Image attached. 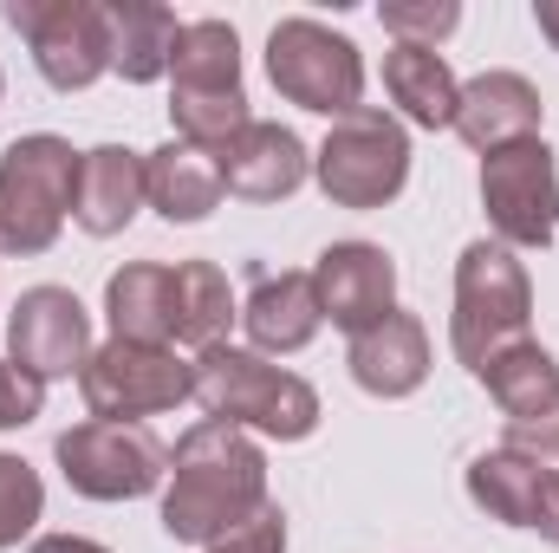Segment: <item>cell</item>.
<instances>
[{
	"mask_svg": "<svg viewBox=\"0 0 559 553\" xmlns=\"http://www.w3.org/2000/svg\"><path fill=\"white\" fill-rule=\"evenodd\" d=\"M39 411H46V385L26 378L13 358H0V430H26Z\"/></svg>",
	"mask_w": 559,
	"mask_h": 553,
	"instance_id": "28",
	"label": "cell"
},
{
	"mask_svg": "<svg viewBox=\"0 0 559 553\" xmlns=\"http://www.w3.org/2000/svg\"><path fill=\"white\" fill-rule=\"evenodd\" d=\"M7 26L33 46L52 92H85L111 72V20L98 0H7Z\"/></svg>",
	"mask_w": 559,
	"mask_h": 553,
	"instance_id": "8",
	"label": "cell"
},
{
	"mask_svg": "<svg viewBox=\"0 0 559 553\" xmlns=\"http://www.w3.org/2000/svg\"><path fill=\"white\" fill-rule=\"evenodd\" d=\"M352 378L371 398H411L429 378V332L417 313H391L352 339Z\"/></svg>",
	"mask_w": 559,
	"mask_h": 553,
	"instance_id": "17",
	"label": "cell"
},
{
	"mask_svg": "<svg viewBox=\"0 0 559 553\" xmlns=\"http://www.w3.org/2000/svg\"><path fill=\"white\" fill-rule=\"evenodd\" d=\"M176 92H241V39L228 20H189L169 59Z\"/></svg>",
	"mask_w": 559,
	"mask_h": 553,
	"instance_id": "25",
	"label": "cell"
},
{
	"mask_svg": "<svg viewBox=\"0 0 559 553\" xmlns=\"http://www.w3.org/2000/svg\"><path fill=\"white\" fill-rule=\"evenodd\" d=\"M534 26H540V33L559 46V0H534Z\"/></svg>",
	"mask_w": 559,
	"mask_h": 553,
	"instance_id": "32",
	"label": "cell"
},
{
	"mask_svg": "<svg viewBox=\"0 0 559 553\" xmlns=\"http://www.w3.org/2000/svg\"><path fill=\"white\" fill-rule=\"evenodd\" d=\"M475 378H481V385H488V398L508 411V423H534V416L559 411V365H554V352H547V345H534V339L501 345Z\"/></svg>",
	"mask_w": 559,
	"mask_h": 553,
	"instance_id": "23",
	"label": "cell"
},
{
	"mask_svg": "<svg viewBox=\"0 0 559 553\" xmlns=\"http://www.w3.org/2000/svg\"><path fill=\"white\" fill-rule=\"evenodd\" d=\"M468 502L488 515V521H508V528H534L540 541L559 548V469H547L540 456L527 449H481L468 462Z\"/></svg>",
	"mask_w": 559,
	"mask_h": 553,
	"instance_id": "12",
	"label": "cell"
},
{
	"mask_svg": "<svg viewBox=\"0 0 559 553\" xmlns=\"http://www.w3.org/2000/svg\"><path fill=\"white\" fill-rule=\"evenodd\" d=\"M79 163L85 150H72L52 131L13 138L0 150V248L7 255H46L79 202Z\"/></svg>",
	"mask_w": 559,
	"mask_h": 553,
	"instance_id": "3",
	"label": "cell"
},
{
	"mask_svg": "<svg viewBox=\"0 0 559 553\" xmlns=\"http://www.w3.org/2000/svg\"><path fill=\"white\" fill-rule=\"evenodd\" d=\"M143 189H150V209L163 222H209L222 209V196H228L222 189V163L182 138H169L163 150L143 156Z\"/></svg>",
	"mask_w": 559,
	"mask_h": 553,
	"instance_id": "18",
	"label": "cell"
},
{
	"mask_svg": "<svg viewBox=\"0 0 559 553\" xmlns=\"http://www.w3.org/2000/svg\"><path fill=\"white\" fill-rule=\"evenodd\" d=\"M540 92L521 79V72H481L462 85V105H455V131L468 150H508V143L540 138Z\"/></svg>",
	"mask_w": 559,
	"mask_h": 553,
	"instance_id": "15",
	"label": "cell"
},
{
	"mask_svg": "<svg viewBox=\"0 0 559 553\" xmlns=\"http://www.w3.org/2000/svg\"><path fill=\"white\" fill-rule=\"evenodd\" d=\"M163 534L182 548H215L267 508V456L235 423H195L163 475Z\"/></svg>",
	"mask_w": 559,
	"mask_h": 553,
	"instance_id": "1",
	"label": "cell"
},
{
	"mask_svg": "<svg viewBox=\"0 0 559 553\" xmlns=\"http://www.w3.org/2000/svg\"><path fill=\"white\" fill-rule=\"evenodd\" d=\"M267 79L286 105L299 111H319V118H352L358 98H365V59L345 33H332L325 20H280L267 33Z\"/></svg>",
	"mask_w": 559,
	"mask_h": 553,
	"instance_id": "5",
	"label": "cell"
},
{
	"mask_svg": "<svg viewBox=\"0 0 559 553\" xmlns=\"http://www.w3.org/2000/svg\"><path fill=\"white\" fill-rule=\"evenodd\" d=\"M79 398H85V411L105 416V423H143V416L176 411L182 398H195V365H182L169 345L111 339V345H98L85 358Z\"/></svg>",
	"mask_w": 559,
	"mask_h": 553,
	"instance_id": "9",
	"label": "cell"
},
{
	"mask_svg": "<svg viewBox=\"0 0 559 553\" xmlns=\"http://www.w3.org/2000/svg\"><path fill=\"white\" fill-rule=\"evenodd\" d=\"M215 163H222V189L241 196V202H280V196H293V189L306 183V169H312L306 143L293 138L286 125H261V118L228 143V150H215Z\"/></svg>",
	"mask_w": 559,
	"mask_h": 553,
	"instance_id": "14",
	"label": "cell"
},
{
	"mask_svg": "<svg viewBox=\"0 0 559 553\" xmlns=\"http://www.w3.org/2000/svg\"><path fill=\"white\" fill-rule=\"evenodd\" d=\"M105 20H111V72H118V79L150 85V79L169 72L176 33H182V20H176L169 7H156V0H111Z\"/></svg>",
	"mask_w": 559,
	"mask_h": 553,
	"instance_id": "22",
	"label": "cell"
},
{
	"mask_svg": "<svg viewBox=\"0 0 559 553\" xmlns=\"http://www.w3.org/2000/svg\"><path fill=\"white\" fill-rule=\"evenodd\" d=\"M481 209L501 248H547L559 228V169L540 138L481 156Z\"/></svg>",
	"mask_w": 559,
	"mask_h": 553,
	"instance_id": "10",
	"label": "cell"
},
{
	"mask_svg": "<svg viewBox=\"0 0 559 553\" xmlns=\"http://www.w3.org/2000/svg\"><path fill=\"white\" fill-rule=\"evenodd\" d=\"M7 358L26 378H39V385L85 372V358H92V313L79 306V293L72 286H26L13 299V319H7Z\"/></svg>",
	"mask_w": 559,
	"mask_h": 553,
	"instance_id": "11",
	"label": "cell"
},
{
	"mask_svg": "<svg viewBox=\"0 0 559 553\" xmlns=\"http://www.w3.org/2000/svg\"><path fill=\"white\" fill-rule=\"evenodd\" d=\"M312 176L338 209H384L411 183V131L391 111L358 105L352 118L332 125V138L319 143Z\"/></svg>",
	"mask_w": 559,
	"mask_h": 553,
	"instance_id": "6",
	"label": "cell"
},
{
	"mask_svg": "<svg viewBox=\"0 0 559 553\" xmlns=\"http://www.w3.org/2000/svg\"><path fill=\"white\" fill-rule=\"evenodd\" d=\"M312 293H319V313L358 339L397 313V261L378 242H332L312 268Z\"/></svg>",
	"mask_w": 559,
	"mask_h": 553,
	"instance_id": "13",
	"label": "cell"
},
{
	"mask_svg": "<svg viewBox=\"0 0 559 553\" xmlns=\"http://www.w3.org/2000/svg\"><path fill=\"white\" fill-rule=\"evenodd\" d=\"M209 553H286V515H280L274 502L241 528V534H228V541H215Z\"/></svg>",
	"mask_w": 559,
	"mask_h": 553,
	"instance_id": "29",
	"label": "cell"
},
{
	"mask_svg": "<svg viewBox=\"0 0 559 553\" xmlns=\"http://www.w3.org/2000/svg\"><path fill=\"white\" fill-rule=\"evenodd\" d=\"M195 404L215 423L261 430L280 443H306L319 430V391L299 372H280L261 352H241V345L195 352Z\"/></svg>",
	"mask_w": 559,
	"mask_h": 553,
	"instance_id": "2",
	"label": "cell"
},
{
	"mask_svg": "<svg viewBox=\"0 0 559 553\" xmlns=\"http://www.w3.org/2000/svg\"><path fill=\"white\" fill-rule=\"evenodd\" d=\"M52 456H59V475L72 482V495H85V502H138L169 475V449L150 423H105V416L72 423L52 443Z\"/></svg>",
	"mask_w": 559,
	"mask_h": 553,
	"instance_id": "7",
	"label": "cell"
},
{
	"mask_svg": "<svg viewBox=\"0 0 559 553\" xmlns=\"http://www.w3.org/2000/svg\"><path fill=\"white\" fill-rule=\"evenodd\" d=\"M384 92H391V105H404L411 125H423V131H455L462 85H455V72L442 66L436 46H391L384 52Z\"/></svg>",
	"mask_w": 559,
	"mask_h": 553,
	"instance_id": "21",
	"label": "cell"
},
{
	"mask_svg": "<svg viewBox=\"0 0 559 553\" xmlns=\"http://www.w3.org/2000/svg\"><path fill=\"white\" fill-rule=\"evenodd\" d=\"M527 313H534V280L514 261V248L468 242L455 261V319H449L455 358L468 372H481L501 345L527 339Z\"/></svg>",
	"mask_w": 559,
	"mask_h": 553,
	"instance_id": "4",
	"label": "cell"
},
{
	"mask_svg": "<svg viewBox=\"0 0 559 553\" xmlns=\"http://www.w3.org/2000/svg\"><path fill=\"white\" fill-rule=\"evenodd\" d=\"M508 449H527V456H559V411L534 416V423H514V430H508Z\"/></svg>",
	"mask_w": 559,
	"mask_h": 553,
	"instance_id": "30",
	"label": "cell"
},
{
	"mask_svg": "<svg viewBox=\"0 0 559 553\" xmlns=\"http://www.w3.org/2000/svg\"><path fill=\"white\" fill-rule=\"evenodd\" d=\"M143 202H150V189H143V150H131V143L85 150V163H79V202H72V222L85 235H124Z\"/></svg>",
	"mask_w": 559,
	"mask_h": 553,
	"instance_id": "16",
	"label": "cell"
},
{
	"mask_svg": "<svg viewBox=\"0 0 559 553\" xmlns=\"http://www.w3.org/2000/svg\"><path fill=\"white\" fill-rule=\"evenodd\" d=\"M241 319L235 306V286L215 261H182L176 268V339L209 352V345H228V326Z\"/></svg>",
	"mask_w": 559,
	"mask_h": 553,
	"instance_id": "24",
	"label": "cell"
},
{
	"mask_svg": "<svg viewBox=\"0 0 559 553\" xmlns=\"http://www.w3.org/2000/svg\"><path fill=\"white\" fill-rule=\"evenodd\" d=\"M241 326L254 339V352H306L325 326L312 274H254L241 299Z\"/></svg>",
	"mask_w": 559,
	"mask_h": 553,
	"instance_id": "19",
	"label": "cell"
},
{
	"mask_svg": "<svg viewBox=\"0 0 559 553\" xmlns=\"http://www.w3.org/2000/svg\"><path fill=\"white\" fill-rule=\"evenodd\" d=\"M378 20H384V33L397 46H436V39H449L462 26V7L455 0H384Z\"/></svg>",
	"mask_w": 559,
	"mask_h": 553,
	"instance_id": "27",
	"label": "cell"
},
{
	"mask_svg": "<svg viewBox=\"0 0 559 553\" xmlns=\"http://www.w3.org/2000/svg\"><path fill=\"white\" fill-rule=\"evenodd\" d=\"M0 85H7V79H0Z\"/></svg>",
	"mask_w": 559,
	"mask_h": 553,
	"instance_id": "33",
	"label": "cell"
},
{
	"mask_svg": "<svg viewBox=\"0 0 559 553\" xmlns=\"http://www.w3.org/2000/svg\"><path fill=\"white\" fill-rule=\"evenodd\" d=\"M26 553H111V548H98V541H85V534H39Z\"/></svg>",
	"mask_w": 559,
	"mask_h": 553,
	"instance_id": "31",
	"label": "cell"
},
{
	"mask_svg": "<svg viewBox=\"0 0 559 553\" xmlns=\"http://www.w3.org/2000/svg\"><path fill=\"white\" fill-rule=\"evenodd\" d=\"M105 313H111V339L169 345L176 339V268H163V261L118 268L105 286Z\"/></svg>",
	"mask_w": 559,
	"mask_h": 553,
	"instance_id": "20",
	"label": "cell"
},
{
	"mask_svg": "<svg viewBox=\"0 0 559 553\" xmlns=\"http://www.w3.org/2000/svg\"><path fill=\"white\" fill-rule=\"evenodd\" d=\"M39 508H46V482H39V469L0 449V548H20V541L33 534Z\"/></svg>",
	"mask_w": 559,
	"mask_h": 553,
	"instance_id": "26",
	"label": "cell"
}]
</instances>
